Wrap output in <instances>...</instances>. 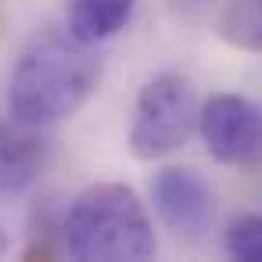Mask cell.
Segmentation results:
<instances>
[{"label":"cell","mask_w":262,"mask_h":262,"mask_svg":"<svg viewBox=\"0 0 262 262\" xmlns=\"http://www.w3.org/2000/svg\"><path fill=\"white\" fill-rule=\"evenodd\" d=\"M219 36L241 51L262 54V0H226L219 15Z\"/></svg>","instance_id":"8"},{"label":"cell","mask_w":262,"mask_h":262,"mask_svg":"<svg viewBox=\"0 0 262 262\" xmlns=\"http://www.w3.org/2000/svg\"><path fill=\"white\" fill-rule=\"evenodd\" d=\"M8 251V233H4V226H0V255Z\"/></svg>","instance_id":"11"},{"label":"cell","mask_w":262,"mask_h":262,"mask_svg":"<svg viewBox=\"0 0 262 262\" xmlns=\"http://www.w3.org/2000/svg\"><path fill=\"white\" fill-rule=\"evenodd\" d=\"M65 248L79 262H144L155 255V226L126 183H94L65 212Z\"/></svg>","instance_id":"2"},{"label":"cell","mask_w":262,"mask_h":262,"mask_svg":"<svg viewBox=\"0 0 262 262\" xmlns=\"http://www.w3.org/2000/svg\"><path fill=\"white\" fill-rule=\"evenodd\" d=\"M198 133L219 165H262V104L241 94H212L198 104Z\"/></svg>","instance_id":"4"},{"label":"cell","mask_w":262,"mask_h":262,"mask_svg":"<svg viewBox=\"0 0 262 262\" xmlns=\"http://www.w3.org/2000/svg\"><path fill=\"white\" fill-rule=\"evenodd\" d=\"M176 8H183V11H198V8H205L208 0H172Z\"/></svg>","instance_id":"10"},{"label":"cell","mask_w":262,"mask_h":262,"mask_svg":"<svg viewBox=\"0 0 262 262\" xmlns=\"http://www.w3.org/2000/svg\"><path fill=\"white\" fill-rule=\"evenodd\" d=\"M198 129V97L194 86L180 72H158L140 86L133 126H129V147L137 158L155 162L187 144V137Z\"/></svg>","instance_id":"3"},{"label":"cell","mask_w":262,"mask_h":262,"mask_svg":"<svg viewBox=\"0 0 262 262\" xmlns=\"http://www.w3.org/2000/svg\"><path fill=\"white\" fill-rule=\"evenodd\" d=\"M133 4L137 0H69V33L83 43H101L129 22Z\"/></svg>","instance_id":"7"},{"label":"cell","mask_w":262,"mask_h":262,"mask_svg":"<svg viewBox=\"0 0 262 262\" xmlns=\"http://www.w3.org/2000/svg\"><path fill=\"white\" fill-rule=\"evenodd\" d=\"M151 201L165 230H172V237L190 244L205 241L215 215V198H212V187L194 169H180V165L158 169L151 180Z\"/></svg>","instance_id":"5"},{"label":"cell","mask_w":262,"mask_h":262,"mask_svg":"<svg viewBox=\"0 0 262 262\" xmlns=\"http://www.w3.org/2000/svg\"><path fill=\"white\" fill-rule=\"evenodd\" d=\"M51 158V140L40 133V126H26V122H0V194L4 198H18L26 194L43 165Z\"/></svg>","instance_id":"6"},{"label":"cell","mask_w":262,"mask_h":262,"mask_svg":"<svg viewBox=\"0 0 262 262\" xmlns=\"http://www.w3.org/2000/svg\"><path fill=\"white\" fill-rule=\"evenodd\" d=\"M101 79V58L94 43L76 40L69 29L40 33L15 65L8 86V112L26 126H54L72 119Z\"/></svg>","instance_id":"1"},{"label":"cell","mask_w":262,"mask_h":262,"mask_svg":"<svg viewBox=\"0 0 262 262\" xmlns=\"http://www.w3.org/2000/svg\"><path fill=\"white\" fill-rule=\"evenodd\" d=\"M226 255L241 258V262H262V215L258 212H244L233 215L226 226Z\"/></svg>","instance_id":"9"}]
</instances>
